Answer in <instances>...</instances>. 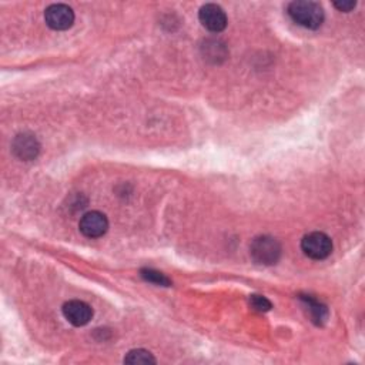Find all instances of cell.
Wrapping results in <instances>:
<instances>
[{"label": "cell", "instance_id": "8992f818", "mask_svg": "<svg viewBox=\"0 0 365 365\" xmlns=\"http://www.w3.org/2000/svg\"><path fill=\"white\" fill-rule=\"evenodd\" d=\"M80 232L87 238H98L103 237L108 230V220L100 211H88L86 212L78 222Z\"/></svg>", "mask_w": 365, "mask_h": 365}, {"label": "cell", "instance_id": "277c9868", "mask_svg": "<svg viewBox=\"0 0 365 365\" xmlns=\"http://www.w3.org/2000/svg\"><path fill=\"white\" fill-rule=\"evenodd\" d=\"M46 24L57 31L67 30L74 23V11L70 6L63 3L50 4L44 11Z\"/></svg>", "mask_w": 365, "mask_h": 365}, {"label": "cell", "instance_id": "8fae6325", "mask_svg": "<svg viewBox=\"0 0 365 365\" xmlns=\"http://www.w3.org/2000/svg\"><path fill=\"white\" fill-rule=\"evenodd\" d=\"M305 302L308 304L309 307V312H311V317L314 318L312 321H315L317 324H319L321 321H325L327 317H328V311H327V307L319 304L318 301L312 299V298H304Z\"/></svg>", "mask_w": 365, "mask_h": 365}, {"label": "cell", "instance_id": "4fadbf2b", "mask_svg": "<svg viewBox=\"0 0 365 365\" xmlns=\"http://www.w3.org/2000/svg\"><path fill=\"white\" fill-rule=\"evenodd\" d=\"M334 6L339 10V11H351L355 6H356V1H352V0H344V1H335Z\"/></svg>", "mask_w": 365, "mask_h": 365}, {"label": "cell", "instance_id": "7a4b0ae2", "mask_svg": "<svg viewBox=\"0 0 365 365\" xmlns=\"http://www.w3.org/2000/svg\"><path fill=\"white\" fill-rule=\"evenodd\" d=\"M250 254L257 264L274 265L281 257V245L274 237L259 235L252 240Z\"/></svg>", "mask_w": 365, "mask_h": 365}, {"label": "cell", "instance_id": "6da1fadb", "mask_svg": "<svg viewBox=\"0 0 365 365\" xmlns=\"http://www.w3.org/2000/svg\"><path fill=\"white\" fill-rule=\"evenodd\" d=\"M287 11L292 21L309 30L318 29L324 21V9L317 1L297 0L288 4Z\"/></svg>", "mask_w": 365, "mask_h": 365}, {"label": "cell", "instance_id": "3957f363", "mask_svg": "<svg viewBox=\"0 0 365 365\" xmlns=\"http://www.w3.org/2000/svg\"><path fill=\"white\" fill-rule=\"evenodd\" d=\"M301 250L311 259H325L332 252V241L325 232L312 231L302 237Z\"/></svg>", "mask_w": 365, "mask_h": 365}, {"label": "cell", "instance_id": "30bf717a", "mask_svg": "<svg viewBox=\"0 0 365 365\" xmlns=\"http://www.w3.org/2000/svg\"><path fill=\"white\" fill-rule=\"evenodd\" d=\"M140 275L147 282H151V284H155V285H161V287H170L171 285V281L163 272L155 271L153 268H143L140 271Z\"/></svg>", "mask_w": 365, "mask_h": 365}, {"label": "cell", "instance_id": "9c48e42d", "mask_svg": "<svg viewBox=\"0 0 365 365\" xmlns=\"http://www.w3.org/2000/svg\"><path fill=\"white\" fill-rule=\"evenodd\" d=\"M125 364H155V358L153 356L151 352L145 349H131L127 352L124 358Z\"/></svg>", "mask_w": 365, "mask_h": 365}, {"label": "cell", "instance_id": "7c38bea8", "mask_svg": "<svg viewBox=\"0 0 365 365\" xmlns=\"http://www.w3.org/2000/svg\"><path fill=\"white\" fill-rule=\"evenodd\" d=\"M250 304L255 311H259V312H265L272 308V304L262 295H251Z\"/></svg>", "mask_w": 365, "mask_h": 365}, {"label": "cell", "instance_id": "5b68a950", "mask_svg": "<svg viewBox=\"0 0 365 365\" xmlns=\"http://www.w3.org/2000/svg\"><path fill=\"white\" fill-rule=\"evenodd\" d=\"M198 19L201 24L212 33H220L227 27V14L222 7L215 3H207L201 6Z\"/></svg>", "mask_w": 365, "mask_h": 365}, {"label": "cell", "instance_id": "52a82bcc", "mask_svg": "<svg viewBox=\"0 0 365 365\" xmlns=\"http://www.w3.org/2000/svg\"><path fill=\"white\" fill-rule=\"evenodd\" d=\"M64 318L74 327H84L93 318L91 307L80 299H71L63 305Z\"/></svg>", "mask_w": 365, "mask_h": 365}, {"label": "cell", "instance_id": "ba28073f", "mask_svg": "<svg viewBox=\"0 0 365 365\" xmlns=\"http://www.w3.org/2000/svg\"><path fill=\"white\" fill-rule=\"evenodd\" d=\"M13 153L24 161L34 160L40 151V144L37 138L33 134L29 133H21L14 137L13 144H11Z\"/></svg>", "mask_w": 365, "mask_h": 365}]
</instances>
